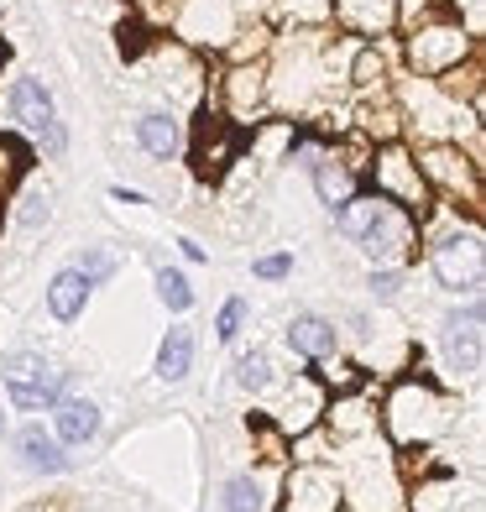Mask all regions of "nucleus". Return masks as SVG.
Listing matches in <instances>:
<instances>
[{"label": "nucleus", "mask_w": 486, "mask_h": 512, "mask_svg": "<svg viewBox=\"0 0 486 512\" xmlns=\"http://www.w3.org/2000/svg\"><path fill=\"white\" fill-rule=\"evenodd\" d=\"M466 58H471V37H466V27H460L455 16L424 21V27L408 32V68L424 74V79L450 74V68H460Z\"/></svg>", "instance_id": "f257e3e1"}, {"label": "nucleus", "mask_w": 486, "mask_h": 512, "mask_svg": "<svg viewBox=\"0 0 486 512\" xmlns=\"http://www.w3.org/2000/svg\"><path fill=\"white\" fill-rule=\"evenodd\" d=\"M429 267H434V277L450 293H481V283H486V246H481L476 230L471 236L434 241L429 246Z\"/></svg>", "instance_id": "f03ea898"}, {"label": "nucleus", "mask_w": 486, "mask_h": 512, "mask_svg": "<svg viewBox=\"0 0 486 512\" xmlns=\"http://www.w3.org/2000/svg\"><path fill=\"white\" fill-rule=\"evenodd\" d=\"M377 194L392 199V204H403V209L424 204L429 183H424L419 162H413V152H408L403 142H387V147L377 152Z\"/></svg>", "instance_id": "7ed1b4c3"}, {"label": "nucleus", "mask_w": 486, "mask_h": 512, "mask_svg": "<svg viewBox=\"0 0 486 512\" xmlns=\"http://www.w3.org/2000/svg\"><path fill=\"white\" fill-rule=\"evenodd\" d=\"M445 356H450V371L455 377H476L481 371V356H486V330H481V298L471 293L466 314H450L445 319Z\"/></svg>", "instance_id": "20e7f679"}, {"label": "nucleus", "mask_w": 486, "mask_h": 512, "mask_svg": "<svg viewBox=\"0 0 486 512\" xmlns=\"http://www.w3.org/2000/svg\"><path fill=\"white\" fill-rule=\"evenodd\" d=\"M413 162H419V173H424L429 189H445V194H460V189H466L471 204L481 199V194H476V168H471V157L460 152L455 142H434V147H424V152H413Z\"/></svg>", "instance_id": "39448f33"}, {"label": "nucleus", "mask_w": 486, "mask_h": 512, "mask_svg": "<svg viewBox=\"0 0 486 512\" xmlns=\"http://www.w3.org/2000/svg\"><path fill=\"white\" fill-rule=\"evenodd\" d=\"M53 439L58 445H95L100 439V408L89 403V398H58L53 408Z\"/></svg>", "instance_id": "423d86ee"}, {"label": "nucleus", "mask_w": 486, "mask_h": 512, "mask_svg": "<svg viewBox=\"0 0 486 512\" xmlns=\"http://www.w3.org/2000/svg\"><path fill=\"white\" fill-rule=\"evenodd\" d=\"M366 251H372V262H392V256H403L408 246H413V215L403 204H387L382 209V220L366 230V241H361Z\"/></svg>", "instance_id": "0eeeda50"}, {"label": "nucleus", "mask_w": 486, "mask_h": 512, "mask_svg": "<svg viewBox=\"0 0 486 512\" xmlns=\"http://www.w3.org/2000/svg\"><path fill=\"white\" fill-rule=\"evenodd\" d=\"M288 351H293V356H304V361H335L340 335H335V324H330V319L298 314V319L288 324Z\"/></svg>", "instance_id": "6e6552de"}, {"label": "nucleus", "mask_w": 486, "mask_h": 512, "mask_svg": "<svg viewBox=\"0 0 486 512\" xmlns=\"http://www.w3.org/2000/svg\"><path fill=\"white\" fill-rule=\"evenodd\" d=\"M16 455H21V465L27 471H42V476H63L68 471V455H63V445L42 429V424H27L16 434Z\"/></svg>", "instance_id": "1a4fd4ad"}, {"label": "nucleus", "mask_w": 486, "mask_h": 512, "mask_svg": "<svg viewBox=\"0 0 486 512\" xmlns=\"http://www.w3.org/2000/svg\"><path fill=\"white\" fill-rule=\"evenodd\" d=\"M11 110H16V121L27 126L32 136H37L42 126H48V121H58V110H53V89L42 84V79H32V74L11 84Z\"/></svg>", "instance_id": "9d476101"}, {"label": "nucleus", "mask_w": 486, "mask_h": 512, "mask_svg": "<svg viewBox=\"0 0 486 512\" xmlns=\"http://www.w3.org/2000/svg\"><path fill=\"white\" fill-rule=\"evenodd\" d=\"M340 27H351L361 37H382L398 21V0H335Z\"/></svg>", "instance_id": "9b49d317"}, {"label": "nucleus", "mask_w": 486, "mask_h": 512, "mask_svg": "<svg viewBox=\"0 0 486 512\" xmlns=\"http://www.w3.org/2000/svg\"><path fill=\"white\" fill-rule=\"evenodd\" d=\"M89 277L79 272V267H63L53 283H48V309H53V319H63V324H74L79 314H84V304H89Z\"/></svg>", "instance_id": "f8f14e48"}, {"label": "nucleus", "mask_w": 486, "mask_h": 512, "mask_svg": "<svg viewBox=\"0 0 486 512\" xmlns=\"http://www.w3.org/2000/svg\"><path fill=\"white\" fill-rule=\"evenodd\" d=\"M309 173H314V194H319V204H324V209H340L351 194H361L356 168H345L340 157H319Z\"/></svg>", "instance_id": "ddd939ff"}, {"label": "nucleus", "mask_w": 486, "mask_h": 512, "mask_svg": "<svg viewBox=\"0 0 486 512\" xmlns=\"http://www.w3.org/2000/svg\"><path fill=\"white\" fill-rule=\"evenodd\" d=\"M230 162V126L220 121V115L204 110L199 115V136H194V168L199 173H220Z\"/></svg>", "instance_id": "4468645a"}, {"label": "nucleus", "mask_w": 486, "mask_h": 512, "mask_svg": "<svg viewBox=\"0 0 486 512\" xmlns=\"http://www.w3.org/2000/svg\"><path fill=\"white\" fill-rule=\"evenodd\" d=\"M392 199H382V194H351V199H345L340 209H335V230H340V236L345 241H366V230H372L377 220H382V209H387Z\"/></svg>", "instance_id": "2eb2a0df"}, {"label": "nucleus", "mask_w": 486, "mask_h": 512, "mask_svg": "<svg viewBox=\"0 0 486 512\" xmlns=\"http://www.w3.org/2000/svg\"><path fill=\"white\" fill-rule=\"evenodd\" d=\"M262 100H267V68H262V63L230 68V79H225V105H230V115H251Z\"/></svg>", "instance_id": "dca6fc26"}, {"label": "nucleus", "mask_w": 486, "mask_h": 512, "mask_svg": "<svg viewBox=\"0 0 486 512\" xmlns=\"http://www.w3.org/2000/svg\"><path fill=\"white\" fill-rule=\"evenodd\" d=\"M6 392H11V403L21 413H42V408H58V398L68 392V377L63 371H42V377L21 382V387H6Z\"/></svg>", "instance_id": "f3484780"}, {"label": "nucleus", "mask_w": 486, "mask_h": 512, "mask_svg": "<svg viewBox=\"0 0 486 512\" xmlns=\"http://www.w3.org/2000/svg\"><path fill=\"white\" fill-rule=\"evenodd\" d=\"M136 142H142V152H152V157H173L183 147V131H178V121L168 110H152V115L136 121Z\"/></svg>", "instance_id": "a211bd4d"}, {"label": "nucleus", "mask_w": 486, "mask_h": 512, "mask_svg": "<svg viewBox=\"0 0 486 512\" xmlns=\"http://www.w3.org/2000/svg\"><path fill=\"white\" fill-rule=\"evenodd\" d=\"M194 366V330H168L157 345V377L162 382H183Z\"/></svg>", "instance_id": "6ab92c4d"}, {"label": "nucleus", "mask_w": 486, "mask_h": 512, "mask_svg": "<svg viewBox=\"0 0 486 512\" xmlns=\"http://www.w3.org/2000/svg\"><path fill=\"white\" fill-rule=\"evenodd\" d=\"M157 298L173 314H189L194 309V288H189V277H183L178 267H157Z\"/></svg>", "instance_id": "aec40b11"}, {"label": "nucleus", "mask_w": 486, "mask_h": 512, "mask_svg": "<svg viewBox=\"0 0 486 512\" xmlns=\"http://www.w3.org/2000/svg\"><path fill=\"white\" fill-rule=\"evenodd\" d=\"M236 382H241L246 392H267V387L277 382L272 356H267V351H246V356L236 361Z\"/></svg>", "instance_id": "412c9836"}, {"label": "nucleus", "mask_w": 486, "mask_h": 512, "mask_svg": "<svg viewBox=\"0 0 486 512\" xmlns=\"http://www.w3.org/2000/svg\"><path fill=\"white\" fill-rule=\"evenodd\" d=\"M53 220V194L48 189H27L16 199V225H27V230H42Z\"/></svg>", "instance_id": "4be33fe9"}, {"label": "nucleus", "mask_w": 486, "mask_h": 512, "mask_svg": "<svg viewBox=\"0 0 486 512\" xmlns=\"http://www.w3.org/2000/svg\"><path fill=\"white\" fill-rule=\"evenodd\" d=\"M42 371H48V361H42L37 351H11L6 361H0V382H6V387H21V382L42 377Z\"/></svg>", "instance_id": "5701e85b"}, {"label": "nucleus", "mask_w": 486, "mask_h": 512, "mask_svg": "<svg viewBox=\"0 0 486 512\" xmlns=\"http://www.w3.org/2000/svg\"><path fill=\"white\" fill-rule=\"evenodd\" d=\"M220 497H225V512H262V486L251 476H230Z\"/></svg>", "instance_id": "b1692460"}, {"label": "nucleus", "mask_w": 486, "mask_h": 512, "mask_svg": "<svg viewBox=\"0 0 486 512\" xmlns=\"http://www.w3.org/2000/svg\"><path fill=\"white\" fill-rule=\"evenodd\" d=\"M439 16H455L450 0H398V21H403L408 32L424 27V21H439Z\"/></svg>", "instance_id": "393cba45"}, {"label": "nucleus", "mask_w": 486, "mask_h": 512, "mask_svg": "<svg viewBox=\"0 0 486 512\" xmlns=\"http://www.w3.org/2000/svg\"><path fill=\"white\" fill-rule=\"evenodd\" d=\"M79 272L89 277V283H110V277H115V251L89 246V251H84V262H79Z\"/></svg>", "instance_id": "a878e982"}, {"label": "nucleus", "mask_w": 486, "mask_h": 512, "mask_svg": "<svg viewBox=\"0 0 486 512\" xmlns=\"http://www.w3.org/2000/svg\"><path fill=\"white\" fill-rule=\"evenodd\" d=\"M241 324H246V298H230V304L220 309V319H215V335L230 345V340L241 335Z\"/></svg>", "instance_id": "bb28decb"}, {"label": "nucleus", "mask_w": 486, "mask_h": 512, "mask_svg": "<svg viewBox=\"0 0 486 512\" xmlns=\"http://www.w3.org/2000/svg\"><path fill=\"white\" fill-rule=\"evenodd\" d=\"M372 79L382 84V53L372 48V42H366V48L356 53V84H361V89H372Z\"/></svg>", "instance_id": "cd10ccee"}, {"label": "nucleus", "mask_w": 486, "mask_h": 512, "mask_svg": "<svg viewBox=\"0 0 486 512\" xmlns=\"http://www.w3.org/2000/svg\"><path fill=\"white\" fill-rule=\"evenodd\" d=\"M293 272V251H277V256H262L257 267H251V277H262V283H277V277Z\"/></svg>", "instance_id": "c85d7f7f"}, {"label": "nucleus", "mask_w": 486, "mask_h": 512, "mask_svg": "<svg viewBox=\"0 0 486 512\" xmlns=\"http://www.w3.org/2000/svg\"><path fill=\"white\" fill-rule=\"evenodd\" d=\"M403 288V267H372V293L377 298H398Z\"/></svg>", "instance_id": "c756f323"}, {"label": "nucleus", "mask_w": 486, "mask_h": 512, "mask_svg": "<svg viewBox=\"0 0 486 512\" xmlns=\"http://www.w3.org/2000/svg\"><path fill=\"white\" fill-rule=\"evenodd\" d=\"M37 142H42V147H48L53 157H63V147H68V131H63V121H48V126H42V131H37Z\"/></svg>", "instance_id": "7c9ffc66"}, {"label": "nucleus", "mask_w": 486, "mask_h": 512, "mask_svg": "<svg viewBox=\"0 0 486 512\" xmlns=\"http://www.w3.org/2000/svg\"><path fill=\"white\" fill-rule=\"evenodd\" d=\"M110 199H115V204H147V194H142V189H126V183H115Z\"/></svg>", "instance_id": "2f4dec72"}, {"label": "nucleus", "mask_w": 486, "mask_h": 512, "mask_svg": "<svg viewBox=\"0 0 486 512\" xmlns=\"http://www.w3.org/2000/svg\"><path fill=\"white\" fill-rule=\"evenodd\" d=\"M178 251H183V256H189V262H210V251H204L199 241H189V236H183V241H178Z\"/></svg>", "instance_id": "473e14b6"}]
</instances>
